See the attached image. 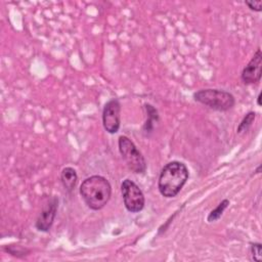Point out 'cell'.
Here are the masks:
<instances>
[{"label":"cell","instance_id":"6da1fadb","mask_svg":"<svg viewBox=\"0 0 262 262\" xmlns=\"http://www.w3.org/2000/svg\"><path fill=\"white\" fill-rule=\"evenodd\" d=\"M189 177V171L186 165L179 161L167 163L161 170L158 180V189L160 193L171 199L176 196Z\"/></svg>","mask_w":262,"mask_h":262},{"label":"cell","instance_id":"7a4b0ae2","mask_svg":"<svg viewBox=\"0 0 262 262\" xmlns=\"http://www.w3.org/2000/svg\"><path fill=\"white\" fill-rule=\"evenodd\" d=\"M79 191L86 206L93 211H98L110 201L112 186L105 177L92 175L82 182Z\"/></svg>","mask_w":262,"mask_h":262},{"label":"cell","instance_id":"3957f363","mask_svg":"<svg viewBox=\"0 0 262 262\" xmlns=\"http://www.w3.org/2000/svg\"><path fill=\"white\" fill-rule=\"evenodd\" d=\"M192 97L196 102L218 112H227L235 104L234 96L230 92L220 89H201L194 92Z\"/></svg>","mask_w":262,"mask_h":262},{"label":"cell","instance_id":"277c9868","mask_svg":"<svg viewBox=\"0 0 262 262\" xmlns=\"http://www.w3.org/2000/svg\"><path fill=\"white\" fill-rule=\"evenodd\" d=\"M118 147L122 159L133 173L143 174L146 171L144 157L129 137L121 135L118 139Z\"/></svg>","mask_w":262,"mask_h":262},{"label":"cell","instance_id":"5b68a950","mask_svg":"<svg viewBox=\"0 0 262 262\" xmlns=\"http://www.w3.org/2000/svg\"><path fill=\"white\" fill-rule=\"evenodd\" d=\"M121 192L124 206L131 213H138L144 208L145 198L139 186L130 179H125L121 183Z\"/></svg>","mask_w":262,"mask_h":262},{"label":"cell","instance_id":"8992f818","mask_svg":"<svg viewBox=\"0 0 262 262\" xmlns=\"http://www.w3.org/2000/svg\"><path fill=\"white\" fill-rule=\"evenodd\" d=\"M102 125L110 134H116L121 126V103L119 99L112 98L103 106Z\"/></svg>","mask_w":262,"mask_h":262},{"label":"cell","instance_id":"52a82bcc","mask_svg":"<svg viewBox=\"0 0 262 262\" xmlns=\"http://www.w3.org/2000/svg\"><path fill=\"white\" fill-rule=\"evenodd\" d=\"M58 202V198L52 195L44 203L35 222V227L37 230L42 232L49 231L56 217Z\"/></svg>","mask_w":262,"mask_h":262},{"label":"cell","instance_id":"ba28073f","mask_svg":"<svg viewBox=\"0 0 262 262\" xmlns=\"http://www.w3.org/2000/svg\"><path fill=\"white\" fill-rule=\"evenodd\" d=\"M262 77V52L260 47L242 71L241 79L244 84L252 85L260 82Z\"/></svg>","mask_w":262,"mask_h":262},{"label":"cell","instance_id":"9c48e42d","mask_svg":"<svg viewBox=\"0 0 262 262\" xmlns=\"http://www.w3.org/2000/svg\"><path fill=\"white\" fill-rule=\"evenodd\" d=\"M60 182L68 193H72L78 182V174L73 167H64L60 172Z\"/></svg>","mask_w":262,"mask_h":262},{"label":"cell","instance_id":"30bf717a","mask_svg":"<svg viewBox=\"0 0 262 262\" xmlns=\"http://www.w3.org/2000/svg\"><path fill=\"white\" fill-rule=\"evenodd\" d=\"M143 107L145 110L146 120L142 126V133L145 136H149L154 131L155 123L159 121V113H158V110L149 103H145Z\"/></svg>","mask_w":262,"mask_h":262},{"label":"cell","instance_id":"8fae6325","mask_svg":"<svg viewBox=\"0 0 262 262\" xmlns=\"http://www.w3.org/2000/svg\"><path fill=\"white\" fill-rule=\"evenodd\" d=\"M228 206H229V200H227V199L222 200V201L217 205V207H216L215 209H213V210L209 213V215H208V217H207V221H208V222H215V221L219 220V219L221 218L222 214L224 213V211L227 209Z\"/></svg>","mask_w":262,"mask_h":262},{"label":"cell","instance_id":"7c38bea8","mask_svg":"<svg viewBox=\"0 0 262 262\" xmlns=\"http://www.w3.org/2000/svg\"><path fill=\"white\" fill-rule=\"evenodd\" d=\"M256 119V113L255 112H249L245 115V117L242 119V121L239 122L237 128H236V132L238 134L247 132L250 127L253 125L254 121Z\"/></svg>","mask_w":262,"mask_h":262},{"label":"cell","instance_id":"4fadbf2b","mask_svg":"<svg viewBox=\"0 0 262 262\" xmlns=\"http://www.w3.org/2000/svg\"><path fill=\"white\" fill-rule=\"evenodd\" d=\"M4 251H6L11 256H14V257H17V258L24 257V256H26V255H28L30 253L29 249L24 248V247H21L19 245H9V246H6L4 248Z\"/></svg>","mask_w":262,"mask_h":262},{"label":"cell","instance_id":"5bb4252c","mask_svg":"<svg viewBox=\"0 0 262 262\" xmlns=\"http://www.w3.org/2000/svg\"><path fill=\"white\" fill-rule=\"evenodd\" d=\"M250 254L252 260L255 262H261L262 260V245L260 243L250 244Z\"/></svg>","mask_w":262,"mask_h":262},{"label":"cell","instance_id":"9a60e30c","mask_svg":"<svg viewBox=\"0 0 262 262\" xmlns=\"http://www.w3.org/2000/svg\"><path fill=\"white\" fill-rule=\"evenodd\" d=\"M245 4L253 11L260 12L262 11V1H254V0H246Z\"/></svg>","mask_w":262,"mask_h":262},{"label":"cell","instance_id":"2e32d148","mask_svg":"<svg viewBox=\"0 0 262 262\" xmlns=\"http://www.w3.org/2000/svg\"><path fill=\"white\" fill-rule=\"evenodd\" d=\"M257 104H258L259 106H261V92H259V94H258V96H257Z\"/></svg>","mask_w":262,"mask_h":262},{"label":"cell","instance_id":"e0dca14e","mask_svg":"<svg viewBox=\"0 0 262 262\" xmlns=\"http://www.w3.org/2000/svg\"><path fill=\"white\" fill-rule=\"evenodd\" d=\"M260 170H261V165H259V166L256 168V170L254 171L255 174H260Z\"/></svg>","mask_w":262,"mask_h":262}]
</instances>
